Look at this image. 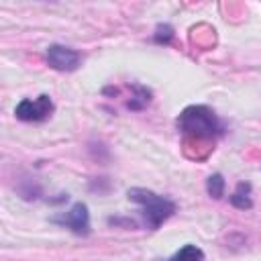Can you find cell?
Segmentation results:
<instances>
[{
    "label": "cell",
    "mask_w": 261,
    "mask_h": 261,
    "mask_svg": "<svg viewBox=\"0 0 261 261\" xmlns=\"http://www.w3.org/2000/svg\"><path fill=\"white\" fill-rule=\"evenodd\" d=\"M173 37V29L169 24H159L155 31V41L157 43H169V39Z\"/></svg>",
    "instance_id": "10"
},
{
    "label": "cell",
    "mask_w": 261,
    "mask_h": 261,
    "mask_svg": "<svg viewBox=\"0 0 261 261\" xmlns=\"http://www.w3.org/2000/svg\"><path fill=\"white\" fill-rule=\"evenodd\" d=\"M169 261H204V251L196 245H184Z\"/></svg>",
    "instance_id": "7"
},
{
    "label": "cell",
    "mask_w": 261,
    "mask_h": 261,
    "mask_svg": "<svg viewBox=\"0 0 261 261\" xmlns=\"http://www.w3.org/2000/svg\"><path fill=\"white\" fill-rule=\"evenodd\" d=\"M206 190H208V194H210L214 200L222 198V196H224V177H222L220 173H212V175L206 179Z\"/></svg>",
    "instance_id": "8"
},
{
    "label": "cell",
    "mask_w": 261,
    "mask_h": 261,
    "mask_svg": "<svg viewBox=\"0 0 261 261\" xmlns=\"http://www.w3.org/2000/svg\"><path fill=\"white\" fill-rule=\"evenodd\" d=\"M177 128L194 141H212L222 135V122L208 106L202 104L184 108L177 116Z\"/></svg>",
    "instance_id": "1"
},
{
    "label": "cell",
    "mask_w": 261,
    "mask_h": 261,
    "mask_svg": "<svg viewBox=\"0 0 261 261\" xmlns=\"http://www.w3.org/2000/svg\"><path fill=\"white\" fill-rule=\"evenodd\" d=\"M80 51L65 45H49L47 47V63L57 71H73L80 65Z\"/></svg>",
    "instance_id": "5"
},
{
    "label": "cell",
    "mask_w": 261,
    "mask_h": 261,
    "mask_svg": "<svg viewBox=\"0 0 261 261\" xmlns=\"http://www.w3.org/2000/svg\"><path fill=\"white\" fill-rule=\"evenodd\" d=\"M53 112V100L51 96L47 94H41L37 96L35 100H20L14 108V114L18 120H24V122H39V120H45L49 118Z\"/></svg>",
    "instance_id": "3"
},
{
    "label": "cell",
    "mask_w": 261,
    "mask_h": 261,
    "mask_svg": "<svg viewBox=\"0 0 261 261\" xmlns=\"http://www.w3.org/2000/svg\"><path fill=\"white\" fill-rule=\"evenodd\" d=\"M128 200L139 204L141 206V212H143V218L147 222V226L151 230L159 228L169 216H173L175 212V202L165 198V196H159L151 190H145V188H130L126 192Z\"/></svg>",
    "instance_id": "2"
},
{
    "label": "cell",
    "mask_w": 261,
    "mask_h": 261,
    "mask_svg": "<svg viewBox=\"0 0 261 261\" xmlns=\"http://www.w3.org/2000/svg\"><path fill=\"white\" fill-rule=\"evenodd\" d=\"M135 92H137V96L128 102V108H130V110H141L143 106L149 104V100H151V92H149L147 88H143V86H135Z\"/></svg>",
    "instance_id": "9"
},
{
    "label": "cell",
    "mask_w": 261,
    "mask_h": 261,
    "mask_svg": "<svg viewBox=\"0 0 261 261\" xmlns=\"http://www.w3.org/2000/svg\"><path fill=\"white\" fill-rule=\"evenodd\" d=\"M51 220H53L55 224H61V226L69 228V230L75 232V234H82V237L90 234V212H88V206H86L84 202L73 204L67 212L57 214V216H53Z\"/></svg>",
    "instance_id": "4"
},
{
    "label": "cell",
    "mask_w": 261,
    "mask_h": 261,
    "mask_svg": "<svg viewBox=\"0 0 261 261\" xmlns=\"http://www.w3.org/2000/svg\"><path fill=\"white\" fill-rule=\"evenodd\" d=\"M249 192H251V184L241 181V184L237 186V190L228 196V202H230L234 208H239V210H249V208L253 206V200H251Z\"/></svg>",
    "instance_id": "6"
}]
</instances>
